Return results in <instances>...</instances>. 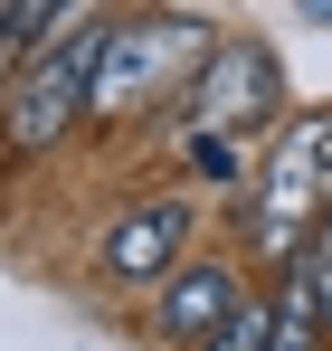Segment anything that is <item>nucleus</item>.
I'll use <instances>...</instances> for the list:
<instances>
[{
    "label": "nucleus",
    "mask_w": 332,
    "mask_h": 351,
    "mask_svg": "<svg viewBox=\"0 0 332 351\" xmlns=\"http://www.w3.org/2000/svg\"><path fill=\"white\" fill-rule=\"evenodd\" d=\"M219 48V29L209 19H190V10H152V19H114L105 29V58L86 76V123H133L152 95H180L200 66Z\"/></svg>",
    "instance_id": "1"
},
{
    "label": "nucleus",
    "mask_w": 332,
    "mask_h": 351,
    "mask_svg": "<svg viewBox=\"0 0 332 351\" xmlns=\"http://www.w3.org/2000/svg\"><path fill=\"white\" fill-rule=\"evenodd\" d=\"M323 209H332V114H304L276 143L266 180H257L247 228H257V247H266L276 266H294V256L313 247V228H323Z\"/></svg>",
    "instance_id": "2"
},
{
    "label": "nucleus",
    "mask_w": 332,
    "mask_h": 351,
    "mask_svg": "<svg viewBox=\"0 0 332 351\" xmlns=\"http://www.w3.org/2000/svg\"><path fill=\"white\" fill-rule=\"evenodd\" d=\"M95 58H105V19H86L76 38H57L48 58L0 95V143H10V152H48L57 133H76V123H86V76H95Z\"/></svg>",
    "instance_id": "3"
},
{
    "label": "nucleus",
    "mask_w": 332,
    "mask_h": 351,
    "mask_svg": "<svg viewBox=\"0 0 332 351\" xmlns=\"http://www.w3.org/2000/svg\"><path fill=\"white\" fill-rule=\"evenodd\" d=\"M285 105V76L266 48H247V38H219L209 66L190 76V123H219V133H247V123H276Z\"/></svg>",
    "instance_id": "4"
},
{
    "label": "nucleus",
    "mask_w": 332,
    "mask_h": 351,
    "mask_svg": "<svg viewBox=\"0 0 332 351\" xmlns=\"http://www.w3.org/2000/svg\"><path fill=\"white\" fill-rule=\"evenodd\" d=\"M190 228H200L190 199H143V209H123L95 237V266H105L114 285H162L171 266H180V247H190Z\"/></svg>",
    "instance_id": "5"
},
{
    "label": "nucleus",
    "mask_w": 332,
    "mask_h": 351,
    "mask_svg": "<svg viewBox=\"0 0 332 351\" xmlns=\"http://www.w3.org/2000/svg\"><path fill=\"white\" fill-rule=\"evenodd\" d=\"M237 304H247V294H237L228 266H171V276H162V304H152V332H162L171 351H209Z\"/></svg>",
    "instance_id": "6"
},
{
    "label": "nucleus",
    "mask_w": 332,
    "mask_h": 351,
    "mask_svg": "<svg viewBox=\"0 0 332 351\" xmlns=\"http://www.w3.org/2000/svg\"><path fill=\"white\" fill-rule=\"evenodd\" d=\"M76 29H86V0H0V95Z\"/></svg>",
    "instance_id": "7"
},
{
    "label": "nucleus",
    "mask_w": 332,
    "mask_h": 351,
    "mask_svg": "<svg viewBox=\"0 0 332 351\" xmlns=\"http://www.w3.org/2000/svg\"><path fill=\"white\" fill-rule=\"evenodd\" d=\"M180 162H190V180H209V190H237V180H247V133L180 123Z\"/></svg>",
    "instance_id": "8"
},
{
    "label": "nucleus",
    "mask_w": 332,
    "mask_h": 351,
    "mask_svg": "<svg viewBox=\"0 0 332 351\" xmlns=\"http://www.w3.org/2000/svg\"><path fill=\"white\" fill-rule=\"evenodd\" d=\"M266 342H276V304H237L209 351H266Z\"/></svg>",
    "instance_id": "9"
},
{
    "label": "nucleus",
    "mask_w": 332,
    "mask_h": 351,
    "mask_svg": "<svg viewBox=\"0 0 332 351\" xmlns=\"http://www.w3.org/2000/svg\"><path fill=\"white\" fill-rule=\"evenodd\" d=\"M313 342H323V332H313V323H294V313L276 304V342H266V351H313Z\"/></svg>",
    "instance_id": "10"
},
{
    "label": "nucleus",
    "mask_w": 332,
    "mask_h": 351,
    "mask_svg": "<svg viewBox=\"0 0 332 351\" xmlns=\"http://www.w3.org/2000/svg\"><path fill=\"white\" fill-rule=\"evenodd\" d=\"M304 19H332V0H304Z\"/></svg>",
    "instance_id": "11"
}]
</instances>
